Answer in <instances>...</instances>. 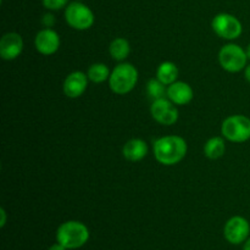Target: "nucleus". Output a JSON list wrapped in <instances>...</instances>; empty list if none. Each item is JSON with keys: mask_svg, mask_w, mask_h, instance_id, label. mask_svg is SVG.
Wrapping results in <instances>:
<instances>
[{"mask_svg": "<svg viewBox=\"0 0 250 250\" xmlns=\"http://www.w3.org/2000/svg\"><path fill=\"white\" fill-rule=\"evenodd\" d=\"M243 250H250V238L246 241V244H244Z\"/></svg>", "mask_w": 250, "mask_h": 250, "instance_id": "25", "label": "nucleus"}, {"mask_svg": "<svg viewBox=\"0 0 250 250\" xmlns=\"http://www.w3.org/2000/svg\"><path fill=\"white\" fill-rule=\"evenodd\" d=\"M110 71L105 63L97 62L93 63L89 66L87 71V76L89 78V81H92L93 83H103L105 81H107L110 78Z\"/></svg>", "mask_w": 250, "mask_h": 250, "instance_id": "18", "label": "nucleus"}, {"mask_svg": "<svg viewBox=\"0 0 250 250\" xmlns=\"http://www.w3.org/2000/svg\"><path fill=\"white\" fill-rule=\"evenodd\" d=\"M65 20L70 27L77 31H85L94 24V14L83 2L73 1L65 7Z\"/></svg>", "mask_w": 250, "mask_h": 250, "instance_id": "5", "label": "nucleus"}, {"mask_svg": "<svg viewBox=\"0 0 250 250\" xmlns=\"http://www.w3.org/2000/svg\"><path fill=\"white\" fill-rule=\"evenodd\" d=\"M124 158L128 161H141L148 154V146L146 142L141 138H133L127 142L122 148Z\"/></svg>", "mask_w": 250, "mask_h": 250, "instance_id": "14", "label": "nucleus"}, {"mask_svg": "<svg viewBox=\"0 0 250 250\" xmlns=\"http://www.w3.org/2000/svg\"><path fill=\"white\" fill-rule=\"evenodd\" d=\"M146 92H148L149 97L156 100L160 99V98H165L166 93H167V88H166V84H164L158 78H151V80H149L148 84H146Z\"/></svg>", "mask_w": 250, "mask_h": 250, "instance_id": "19", "label": "nucleus"}, {"mask_svg": "<svg viewBox=\"0 0 250 250\" xmlns=\"http://www.w3.org/2000/svg\"><path fill=\"white\" fill-rule=\"evenodd\" d=\"M22 50H23V39L16 32L5 33L0 39V56L2 60H15L21 55Z\"/></svg>", "mask_w": 250, "mask_h": 250, "instance_id": "10", "label": "nucleus"}, {"mask_svg": "<svg viewBox=\"0 0 250 250\" xmlns=\"http://www.w3.org/2000/svg\"><path fill=\"white\" fill-rule=\"evenodd\" d=\"M42 1H43V6L51 11H58L68 5V0H42Z\"/></svg>", "mask_w": 250, "mask_h": 250, "instance_id": "20", "label": "nucleus"}, {"mask_svg": "<svg viewBox=\"0 0 250 250\" xmlns=\"http://www.w3.org/2000/svg\"><path fill=\"white\" fill-rule=\"evenodd\" d=\"M0 214H1V222H0V226L4 227L5 226V222H6V212H5V210L0 209Z\"/></svg>", "mask_w": 250, "mask_h": 250, "instance_id": "22", "label": "nucleus"}, {"mask_svg": "<svg viewBox=\"0 0 250 250\" xmlns=\"http://www.w3.org/2000/svg\"><path fill=\"white\" fill-rule=\"evenodd\" d=\"M42 23L46 27V28H50L55 24V17L53 14H45L42 19Z\"/></svg>", "mask_w": 250, "mask_h": 250, "instance_id": "21", "label": "nucleus"}, {"mask_svg": "<svg viewBox=\"0 0 250 250\" xmlns=\"http://www.w3.org/2000/svg\"><path fill=\"white\" fill-rule=\"evenodd\" d=\"M156 78L166 85L172 84L178 78V67L171 61H164L156 70Z\"/></svg>", "mask_w": 250, "mask_h": 250, "instance_id": "15", "label": "nucleus"}, {"mask_svg": "<svg viewBox=\"0 0 250 250\" xmlns=\"http://www.w3.org/2000/svg\"><path fill=\"white\" fill-rule=\"evenodd\" d=\"M138 82V71L132 63L124 62L112 70L109 78L110 89L120 95L127 94Z\"/></svg>", "mask_w": 250, "mask_h": 250, "instance_id": "3", "label": "nucleus"}, {"mask_svg": "<svg viewBox=\"0 0 250 250\" xmlns=\"http://www.w3.org/2000/svg\"><path fill=\"white\" fill-rule=\"evenodd\" d=\"M247 55H248V59H249V60H250V44H249V45L248 46H247Z\"/></svg>", "mask_w": 250, "mask_h": 250, "instance_id": "26", "label": "nucleus"}, {"mask_svg": "<svg viewBox=\"0 0 250 250\" xmlns=\"http://www.w3.org/2000/svg\"><path fill=\"white\" fill-rule=\"evenodd\" d=\"M221 134L233 143H244L250 139V119L244 115L229 116L221 126Z\"/></svg>", "mask_w": 250, "mask_h": 250, "instance_id": "4", "label": "nucleus"}, {"mask_svg": "<svg viewBox=\"0 0 250 250\" xmlns=\"http://www.w3.org/2000/svg\"><path fill=\"white\" fill-rule=\"evenodd\" d=\"M166 95L173 104L187 105L194 98V92L188 83L182 82V81H176L172 84L168 85Z\"/></svg>", "mask_w": 250, "mask_h": 250, "instance_id": "13", "label": "nucleus"}, {"mask_svg": "<svg viewBox=\"0 0 250 250\" xmlns=\"http://www.w3.org/2000/svg\"><path fill=\"white\" fill-rule=\"evenodd\" d=\"M88 76L82 71L71 72L63 81V93L67 98L76 99L83 95L88 87Z\"/></svg>", "mask_w": 250, "mask_h": 250, "instance_id": "12", "label": "nucleus"}, {"mask_svg": "<svg viewBox=\"0 0 250 250\" xmlns=\"http://www.w3.org/2000/svg\"><path fill=\"white\" fill-rule=\"evenodd\" d=\"M49 250H67V249H66L62 244L56 243V244H54V246H51L50 248H49Z\"/></svg>", "mask_w": 250, "mask_h": 250, "instance_id": "23", "label": "nucleus"}, {"mask_svg": "<svg viewBox=\"0 0 250 250\" xmlns=\"http://www.w3.org/2000/svg\"><path fill=\"white\" fill-rule=\"evenodd\" d=\"M248 55L242 46L237 44H226L219 53V62L227 72H239L247 67Z\"/></svg>", "mask_w": 250, "mask_h": 250, "instance_id": "6", "label": "nucleus"}, {"mask_svg": "<svg viewBox=\"0 0 250 250\" xmlns=\"http://www.w3.org/2000/svg\"><path fill=\"white\" fill-rule=\"evenodd\" d=\"M34 46L42 55H53L60 48V36L51 28H44L37 33Z\"/></svg>", "mask_w": 250, "mask_h": 250, "instance_id": "11", "label": "nucleus"}, {"mask_svg": "<svg viewBox=\"0 0 250 250\" xmlns=\"http://www.w3.org/2000/svg\"><path fill=\"white\" fill-rule=\"evenodd\" d=\"M153 150L158 163L165 166H173L186 158L188 146L182 137L165 136L154 142Z\"/></svg>", "mask_w": 250, "mask_h": 250, "instance_id": "1", "label": "nucleus"}, {"mask_svg": "<svg viewBox=\"0 0 250 250\" xmlns=\"http://www.w3.org/2000/svg\"><path fill=\"white\" fill-rule=\"evenodd\" d=\"M225 151H226V146H225V141L222 137H212L204 146L205 156L211 160L222 158Z\"/></svg>", "mask_w": 250, "mask_h": 250, "instance_id": "17", "label": "nucleus"}, {"mask_svg": "<svg viewBox=\"0 0 250 250\" xmlns=\"http://www.w3.org/2000/svg\"><path fill=\"white\" fill-rule=\"evenodd\" d=\"M89 239V229L78 221H67L60 225L56 231V241L66 249H78Z\"/></svg>", "mask_w": 250, "mask_h": 250, "instance_id": "2", "label": "nucleus"}, {"mask_svg": "<svg viewBox=\"0 0 250 250\" xmlns=\"http://www.w3.org/2000/svg\"><path fill=\"white\" fill-rule=\"evenodd\" d=\"M250 225L242 216H233L226 222L224 229L225 238L231 244H241L248 239Z\"/></svg>", "mask_w": 250, "mask_h": 250, "instance_id": "9", "label": "nucleus"}, {"mask_svg": "<svg viewBox=\"0 0 250 250\" xmlns=\"http://www.w3.org/2000/svg\"><path fill=\"white\" fill-rule=\"evenodd\" d=\"M109 53L111 58L116 61H124L131 53V45L127 39L117 37L110 43Z\"/></svg>", "mask_w": 250, "mask_h": 250, "instance_id": "16", "label": "nucleus"}, {"mask_svg": "<svg viewBox=\"0 0 250 250\" xmlns=\"http://www.w3.org/2000/svg\"><path fill=\"white\" fill-rule=\"evenodd\" d=\"M211 27L217 36L227 39V41L237 39L243 32L241 21L236 16L231 14H226V12L216 15L212 19Z\"/></svg>", "mask_w": 250, "mask_h": 250, "instance_id": "7", "label": "nucleus"}, {"mask_svg": "<svg viewBox=\"0 0 250 250\" xmlns=\"http://www.w3.org/2000/svg\"><path fill=\"white\" fill-rule=\"evenodd\" d=\"M150 114L158 124L164 126H171L178 120V110L176 104H173L168 98L154 100L150 107Z\"/></svg>", "mask_w": 250, "mask_h": 250, "instance_id": "8", "label": "nucleus"}, {"mask_svg": "<svg viewBox=\"0 0 250 250\" xmlns=\"http://www.w3.org/2000/svg\"><path fill=\"white\" fill-rule=\"evenodd\" d=\"M244 75H246V78L247 81L250 83V65H248L246 67V71H244Z\"/></svg>", "mask_w": 250, "mask_h": 250, "instance_id": "24", "label": "nucleus"}]
</instances>
